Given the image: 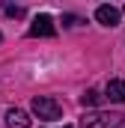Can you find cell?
<instances>
[{
	"instance_id": "1",
	"label": "cell",
	"mask_w": 125,
	"mask_h": 128,
	"mask_svg": "<svg viewBox=\"0 0 125 128\" xmlns=\"http://www.w3.org/2000/svg\"><path fill=\"white\" fill-rule=\"evenodd\" d=\"M80 128H125V116L92 110V113H84L80 116Z\"/></svg>"
},
{
	"instance_id": "2",
	"label": "cell",
	"mask_w": 125,
	"mask_h": 128,
	"mask_svg": "<svg viewBox=\"0 0 125 128\" xmlns=\"http://www.w3.org/2000/svg\"><path fill=\"white\" fill-rule=\"evenodd\" d=\"M33 113L39 119H60L62 116V104L54 96H36L33 98Z\"/></svg>"
},
{
	"instance_id": "3",
	"label": "cell",
	"mask_w": 125,
	"mask_h": 128,
	"mask_svg": "<svg viewBox=\"0 0 125 128\" xmlns=\"http://www.w3.org/2000/svg\"><path fill=\"white\" fill-rule=\"evenodd\" d=\"M30 36H57V27H54V18L51 15H39L36 21L30 24Z\"/></svg>"
},
{
	"instance_id": "4",
	"label": "cell",
	"mask_w": 125,
	"mask_h": 128,
	"mask_svg": "<svg viewBox=\"0 0 125 128\" xmlns=\"http://www.w3.org/2000/svg\"><path fill=\"white\" fill-rule=\"evenodd\" d=\"M95 21L104 24V27H116L119 24V9L116 6H98L95 9Z\"/></svg>"
},
{
	"instance_id": "5",
	"label": "cell",
	"mask_w": 125,
	"mask_h": 128,
	"mask_svg": "<svg viewBox=\"0 0 125 128\" xmlns=\"http://www.w3.org/2000/svg\"><path fill=\"white\" fill-rule=\"evenodd\" d=\"M6 128H30V116L21 107H9L6 110Z\"/></svg>"
},
{
	"instance_id": "6",
	"label": "cell",
	"mask_w": 125,
	"mask_h": 128,
	"mask_svg": "<svg viewBox=\"0 0 125 128\" xmlns=\"http://www.w3.org/2000/svg\"><path fill=\"white\" fill-rule=\"evenodd\" d=\"M104 92H107L104 98H110L113 104H125V80H110Z\"/></svg>"
},
{
	"instance_id": "7",
	"label": "cell",
	"mask_w": 125,
	"mask_h": 128,
	"mask_svg": "<svg viewBox=\"0 0 125 128\" xmlns=\"http://www.w3.org/2000/svg\"><path fill=\"white\" fill-rule=\"evenodd\" d=\"M101 98H104V96H98L95 90H86V92L80 96V104H84V107H95V104H98Z\"/></svg>"
},
{
	"instance_id": "8",
	"label": "cell",
	"mask_w": 125,
	"mask_h": 128,
	"mask_svg": "<svg viewBox=\"0 0 125 128\" xmlns=\"http://www.w3.org/2000/svg\"><path fill=\"white\" fill-rule=\"evenodd\" d=\"M6 12H9V15H15V18H21V15H24V9H21V6H6Z\"/></svg>"
},
{
	"instance_id": "9",
	"label": "cell",
	"mask_w": 125,
	"mask_h": 128,
	"mask_svg": "<svg viewBox=\"0 0 125 128\" xmlns=\"http://www.w3.org/2000/svg\"><path fill=\"white\" fill-rule=\"evenodd\" d=\"M0 39H3V36H0Z\"/></svg>"
}]
</instances>
